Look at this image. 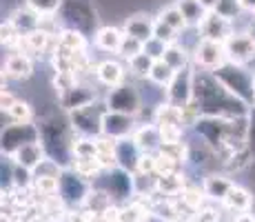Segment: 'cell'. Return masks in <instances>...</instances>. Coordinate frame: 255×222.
I'll use <instances>...</instances> for the list:
<instances>
[{"label": "cell", "instance_id": "4", "mask_svg": "<svg viewBox=\"0 0 255 222\" xmlns=\"http://www.w3.org/2000/svg\"><path fill=\"white\" fill-rule=\"evenodd\" d=\"M193 89H195V73L189 67L175 71L173 80L166 87V102L175 107H189L193 102Z\"/></svg>", "mask_w": 255, "mask_h": 222}, {"label": "cell", "instance_id": "35", "mask_svg": "<svg viewBox=\"0 0 255 222\" xmlns=\"http://www.w3.org/2000/svg\"><path fill=\"white\" fill-rule=\"evenodd\" d=\"M142 51H144V42L138 40V38H133V36H127V33H125L120 49H118V56L125 58V60H131V58L138 56V53H142Z\"/></svg>", "mask_w": 255, "mask_h": 222}, {"label": "cell", "instance_id": "7", "mask_svg": "<svg viewBox=\"0 0 255 222\" xmlns=\"http://www.w3.org/2000/svg\"><path fill=\"white\" fill-rule=\"evenodd\" d=\"M60 11L65 13L69 29H78V31L85 33L87 29L96 24V11L91 9L89 0H65Z\"/></svg>", "mask_w": 255, "mask_h": 222}, {"label": "cell", "instance_id": "25", "mask_svg": "<svg viewBox=\"0 0 255 222\" xmlns=\"http://www.w3.org/2000/svg\"><path fill=\"white\" fill-rule=\"evenodd\" d=\"M155 191L164 196H173L184 191V176L182 174H169V176H158V182H155Z\"/></svg>", "mask_w": 255, "mask_h": 222}, {"label": "cell", "instance_id": "18", "mask_svg": "<svg viewBox=\"0 0 255 222\" xmlns=\"http://www.w3.org/2000/svg\"><path fill=\"white\" fill-rule=\"evenodd\" d=\"M153 122L158 127H184V109L182 107H175L171 102H162V105L155 107L153 111Z\"/></svg>", "mask_w": 255, "mask_h": 222}, {"label": "cell", "instance_id": "42", "mask_svg": "<svg viewBox=\"0 0 255 222\" xmlns=\"http://www.w3.org/2000/svg\"><path fill=\"white\" fill-rule=\"evenodd\" d=\"M18 98H13V93L9 91V89H2V98H0V102H2V111H9L13 105H16Z\"/></svg>", "mask_w": 255, "mask_h": 222}, {"label": "cell", "instance_id": "1", "mask_svg": "<svg viewBox=\"0 0 255 222\" xmlns=\"http://www.w3.org/2000/svg\"><path fill=\"white\" fill-rule=\"evenodd\" d=\"M215 76V80L220 82L229 93H233L235 98H240L242 102H247L249 107H253L255 102V76L244 65L227 60L220 69L211 71Z\"/></svg>", "mask_w": 255, "mask_h": 222}, {"label": "cell", "instance_id": "15", "mask_svg": "<svg viewBox=\"0 0 255 222\" xmlns=\"http://www.w3.org/2000/svg\"><path fill=\"white\" fill-rule=\"evenodd\" d=\"M131 138H133L135 145H138L144 154H158L160 147H162V142H164L162 140V133H160V127L155 125V122L138 127Z\"/></svg>", "mask_w": 255, "mask_h": 222}, {"label": "cell", "instance_id": "44", "mask_svg": "<svg viewBox=\"0 0 255 222\" xmlns=\"http://www.w3.org/2000/svg\"><path fill=\"white\" fill-rule=\"evenodd\" d=\"M240 2H242L244 11H251V13H255V0H240Z\"/></svg>", "mask_w": 255, "mask_h": 222}, {"label": "cell", "instance_id": "34", "mask_svg": "<svg viewBox=\"0 0 255 222\" xmlns=\"http://www.w3.org/2000/svg\"><path fill=\"white\" fill-rule=\"evenodd\" d=\"M73 158H98V142L96 138H82V140H76L71 147Z\"/></svg>", "mask_w": 255, "mask_h": 222}, {"label": "cell", "instance_id": "21", "mask_svg": "<svg viewBox=\"0 0 255 222\" xmlns=\"http://www.w3.org/2000/svg\"><path fill=\"white\" fill-rule=\"evenodd\" d=\"M96 76H98V80H100L102 85L118 87V85L125 82V69H122V65L120 62H116V60H105V62L98 65Z\"/></svg>", "mask_w": 255, "mask_h": 222}, {"label": "cell", "instance_id": "30", "mask_svg": "<svg viewBox=\"0 0 255 222\" xmlns=\"http://www.w3.org/2000/svg\"><path fill=\"white\" fill-rule=\"evenodd\" d=\"M160 20H164L169 27H173L175 31H184L186 27H189V22H186V18H184V13L180 11V7L178 4H173V7H166V9H162L160 11Z\"/></svg>", "mask_w": 255, "mask_h": 222}, {"label": "cell", "instance_id": "16", "mask_svg": "<svg viewBox=\"0 0 255 222\" xmlns=\"http://www.w3.org/2000/svg\"><path fill=\"white\" fill-rule=\"evenodd\" d=\"M33 73V60L29 58V53H11L4 60V76L13 78V80H27Z\"/></svg>", "mask_w": 255, "mask_h": 222}, {"label": "cell", "instance_id": "27", "mask_svg": "<svg viewBox=\"0 0 255 222\" xmlns=\"http://www.w3.org/2000/svg\"><path fill=\"white\" fill-rule=\"evenodd\" d=\"M162 60H164V62H169V65L173 67L175 71H180V69L189 67V53H186V49H184V47H180L178 42H173V44H166Z\"/></svg>", "mask_w": 255, "mask_h": 222}, {"label": "cell", "instance_id": "45", "mask_svg": "<svg viewBox=\"0 0 255 222\" xmlns=\"http://www.w3.org/2000/svg\"><path fill=\"white\" fill-rule=\"evenodd\" d=\"M200 2H202V7L207 9V11H213V9H215V4H218L220 0H200Z\"/></svg>", "mask_w": 255, "mask_h": 222}, {"label": "cell", "instance_id": "6", "mask_svg": "<svg viewBox=\"0 0 255 222\" xmlns=\"http://www.w3.org/2000/svg\"><path fill=\"white\" fill-rule=\"evenodd\" d=\"M58 191L67 202H85L89 198V185L87 178L80 176L73 167H65L58 178Z\"/></svg>", "mask_w": 255, "mask_h": 222}, {"label": "cell", "instance_id": "43", "mask_svg": "<svg viewBox=\"0 0 255 222\" xmlns=\"http://www.w3.org/2000/svg\"><path fill=\"white\" fill-rule=\"evenodd\" d=\"M233 222H255V216H253V214H249V211H242V214L235 216V220H233Z\"/></svg>", "mask_w": 255, "mask_h": 222}, {"label": "cell", "instance_id": "14", "mask_svg": "<svg viewBox=\"0 0 255 222\" xmlns=\"http://www.w3.org/2000/svg\"><path fill=\"white\" fill-rule=\"evenodd\" d=\"M91 102H96V89L82 85V82H78V85L71 87L69 91L60 93V105L65 111L82 109V107L91 105Z\"/></svg>", "mask_w": 255, "mask_h": 222}, {"label": "cell", "instance_id": "5", "mask_svg": "<svg viewBox=\"0 0 255 222\" xmlns=\"http://www.w3.org/2000/svg\"><path fill=\"white\" fill-rule=\"evenodd\" d=\"M107 107L111 111H120V113H129V116H135L142 109V96L140 91L133 85H118L111 87L109 93H107Z\"/></svg>", "mask_w": 255, "mask_h": 222}, {"label": "cell", "instance_id": "31", "mask_svg": "<svg viewBox=\"0 0 255 222\" xmlns=\"http://www.w3.org/2000/svg\"><path fill=\"white\" fill-rule=\"evenodd\" d=\"M71 167L80 176H85V178L98 176L102 169H105V167H102V162H100V158H73Z\"/></svg>", "mask_w": 255, "mask_h": 222}, {"label": "cell", "instance_id": "9", "mask_svg": "<svg viewBox=\"0 0 255 222\" xmlns=\"http://www.w3.org/2000/svg\"><path fill=\"white\" fill-rule=\"evenodd\" d=\"M133 131H135V116L111 109L105 111V116H102V136L122 140V138L133 136Z\"/></svg>", "mask_w": 255, "mask_h": 222}, {"label": "cell", "instance_id": "24", "mask_svg": "<svg viewBox=\"0 0 255 222\" xmlns=\"http://www.w3.org/2000/svg\"><path fill=\"white\" fill-rule=\"evenodd\" d=\"M180 7V11L184 13V18H186V22L191 24V27H200L202 24V20L207 18V9L202 7V2L200 0H178L175 2Z\"/></svg>", "mask_w": 255, "mask_h": 222}, {"label": "cell", "instance_id": "36", "mask_svg": "<svg viewBox=\"0 0 255 222\" xmlns=\"http://www.w3.org/2000/svg\"><path fill=\"white\" fill-rule=\"evenodd\" d=\"M153 36L158 38V40H162L164 44H173L175 40H178V31H175L173 27H169L164 20H160V18H155Z\"/></svg>", "mask_w": 255, "mask_h": 222}, {"label": "cell", "instance_id": "22", "mask_svg": "<svg viewBox=\"0 0 255 222\" xmlns=\"http://www.w3.org/2000/svg\"><path fill=\"white\" fill-rule=\"evenodd\" d=\"M231 189H233V182L229 180L227 176H218V174L207 176L204 187H202V191L209 196L211 200H220V202H224V198L229 196Z\"/></svg>", "mask_w": 255, "mask_h": 222}, {"label": "cell", "instance_id": "37", "mask_svg": "<svg viewBox=\"0 0 255 222\" xmlns=\"http://www.w3.org/2000/svg\"><path fill=\"white\" fill-rule=\"evenodd\" d=\"M178 165L180 162H175L173 158L164 156V154H155V176H169V174H175L178 171Z\"/></svg>", "mask_w": 255, "mask_h": 222}, {"label": "cell", "instance_id": "8", "mask_svg": "<svg viewBox=\"0 0 255 222\" xmlns=\"http://www.w3.org/2000/svg\"><path fill=\"white\" fill-rule=\"evenodd\" d=\"M193 58L204 71H215L229 60L227 58V49H224V42H215V40H204L200 38V42L195 44Z\"/></svg>", "mask_w": 255, "mask_h": 222}, {"label": "cell", "instance_id": "29", "mask_svg": "<svg viewBox=\"0 0 255 222\" xmlns=\"http://www.w3.org/2000/svg\"><path fill=\"white\" fill-rule=\"evenodd\" d=\"M127 62H129V69H131V73H133V76H138V78H149L151 69H153V65H155V58L149 56L146 51H142V53L133 56L131 60H127Z\"/></svg>", "mask_w": 255, "mask_h": 222}, {"label": "cell", "instance_id": "20", "mask_svg": "<svg viewBox=\"0 0 255 222\" xmlns=\"http://www.w3.org/2000/svg\"><path fill=\"white\" fill-rule=\"evenodd\" d=\"M9 22L16 27V31L20 33V36H27V33L36 31V29H40V16H38L33 9H29V7L13 11L11 18H9Z\"/></svg>", "mask_w": 255, "mask_h": 222}, {"label": "cell", "instance_id": "28", "mask_svg": "<svg viewBox=\"0 0 255 222\" xmlns=\"http://www.w3.org/2000/svg\"><path fill=\"white\" fill-rule=\"evenodd\" d=\"M173 76H175V69L160 58V60H155L153 69H151L149 80L153 82V85H158V87H169V82L173 80Z\"/></svg>", "mask_w": 255, "mask_h": 222}, {"label": "cell", "instance_id": "13", "mask_svg": "<svg viewBox=\"0 0 255 222\" xmlns=\"http://www.w3.org/2000/svg\"><path fill=\"white\" fill-rule=\"evenodd\" d=\"M45 154H47L45 145H42L40 140H36V142H27V145H22L16 154L9 156V160H11L13 165L24 167V169H29V171H36L38 167H40V162L45 160Z\"/></svg>", "mask_w": 255, "mask_h": 222}, {"label": "cell", "instance_id": "2", "mask_svg": "<svg viewBox=\"0 0 255 222\" xmlns=\"http://www.w3.org/2000/svg\"><path fill=\"white\" fill-rule=\"evenodd\" d=\"M107 109H109L107 102L105 105H96V102H91V105L82 107V109L69 111L71 127L76 131H80L82 136H87V138L102 136V116H105Z\"/></svg>", "mask_w": 255, "mask_h": 222}, {"label": "cell", "instance_id": "26", "mask_svg": "<svg viewBox=\"0 0 255 222\" xmlns=\"http://www.w3.org/2000/svg\"><path fill=\"white\" fill-rule=\"evenodd\" d=\"M58 44L65 47L67 51H85L87 49V38H85V33L78 31V29H65V31H60Z\"/></svg>", "mask_w": 255, "mask_h": 222}, {"label": "cell", "instance_id": "23", "mask_svg": "<svg viewBox=\"0 0 255 222\" xmlns=\"http://www.w3.org/2000/svg\"><path fill=\"white\" fill-rule=\"evenodd\" d=\"M251 205H253V196H251V191H247L244 187H238V185H233V189L229 191V196L224 198V207H227L229 211H249L251 209Z\"/></svg>", "mask_w": 255, "mask_h": 222}, {"label": "cell", "instance_id": "10", "mask_svg": "<svg viewBox=\"0 0 255 222\" xmlns=\"http://www.w3.org/2000/svg\"><path fill=\"white\" fill-rule=\"evenodd\" d=\"M224 49H227V58L231 62H238V65H244L249 60H255V36L251 33H238L233 31L229 36V40L224 42Z\"/></svg>", "mask_w": 255, "mask_h": 222}, {"label": "cell", "instance_id": "19", "mask_svg": "<svg viewBox=\"0 0 255 222\" xmlns=\"http://www.w3.org/2000/svg\"><path fill=\"white\" fill-rule=\"evenodd\" d=\"M122 38H125V29H118V27H100L93 36V42H96L98 49L102 51H111L118 53L122 44Z\"/></svg>", "mask_w": 255, "mask_h": 222}, {"label": "cell", "instance_id": "12", "mask_svg": "<svg viewBox=\"0 0 255 222\" xmlns=\"http://www.w3.org/2000/svg\"><path fill=\"white\" fill-rule=\"evenodd\" d=\"M144 151L135 145L133 138H122V140L116 142V160H118V167L129 174H135L138 171V162Z\"/></svg>", "mask_w": 255, "mask_h": 222}, {"label": "cell", "instance_id": "39", "mask_svg": "<svg viewBox=\"0 0 255 222\" xmlns=\"http://www.w3.org/2000/svg\"><path fill=\"white\" fill-rule=\"evenodd\" d=\"M164 49H166V44L162 40H158V38H149V40L144 42V51L149 53V56H153L155 60H160V58L164 56Z\"/></svg>", "mask_w": 255, "mask_h": 222}, {"label": "cell", "instance_id": "17", "mask_svg": "<svg viewBox=\"0 0 255 222\" xmlns=\"http://www.w3.org/2000/svg\"><path fill=\"white\" fill-rule=\"evenodd\" d=\"M153 24H155L153 18L144 16V13H135V16L127 18L122 29H125L127 36H133V38H138V40L146 42L149 38H153Z\"/></svg>", "mask_w": 255, "mask_h": 222}, {"label": "cell", "instance_id": "41", "mask_svg": "<svg viewBox=\"0 0 255 222\" xmlns=\"http://www.w3.org/2000/svg\"><path fill=\"white\" fill-rule=\"evenodd\" d=\"M33 182H36V189L42 191V194L58 191V178H33Z\"/></svg>", "mask_w": 255, "mask_h": 222}, {"label": "cell", "instance_id": "32", "mask_svg": "<svg viewBox=\"0 0 255 222\" xmlns=\"http://www.w3.org/2000/svg\"><path fill=\"white\" fill-rule=\"evenodd\" d=\"M213 11L220 13L222 18H227V20L235 22L244 13V7H242V2H240V0H220V2L215 4Z\"/></svg>", "mask_w": 255, "mask_h": 222}, {"label": "cell", "instance_id": "46", "mask_svg": "<svg viewBox=\"0 0 255 222\" xmlns=\"http://www.w3.org/2000/svg\"><path fill=\"white\" fill-rule=\"evenodd\" d=\"M253 107H255V102H253Z\"/></svg>", "mask_w": 255, "mask_h": 222}, {"label": "cell", "instance_id": "11", "mask_svg": "<svg viewBox=\"0 0 255 222\" xmlns=\"http://www.w3.org/2000/svg\"><path fill=\"white\" fill-rule=\"evenodd\" d=\"M198 29H200V38H204V40L227 42L229 36L233 33V22L227 20V18H222L220 13L209 11L207 18H204Z\"/></svg>", "mask_w": 255, "mask_h": 222}, {"label": "cell", "instance_id": "38", "mask_svg": "<svg viewBox=\"0 0 255 222\" xmlns=\"http://www.w3.org/2000/svg\"><path fill=\"white\" fill-rule=\"evenodd\" d=\"M7 113H9V118H11L13 122H31V118H33L31 107H29L27 102H22V100H16V105H13Z\"/></svg>", "mask_w": 255, "mask_h": 222}, {"label": "cell", "instance_id": "33", "mask_svg": "<svg viewBox=\"0 0 255 222\" xmlns=\"http://www.w3.org/2000/svg\"><path fill=\"white\" fill-rule=\"evenodd\" d=\"M65 0H27V7L33 9L38 16H56L62 9Z\"/></svg>", "mask_w": 255, "mask_h": 222}, {"label": "cell", "instance_id": "40", "mask_svg": "<svg viewBox=\"0 0 255 222\" xmlns=\"http://www.w3.org/2000/svg\"><path fill=\"white\" fill-rule=\"evenodd\" d=\"M138 174L155 176V154H142L138 162Z\"/></svg>", "mask_w": 255, "mask_h": 222}, {"label": "cell", "instance_id": "3", "mask_svg": "<svg viewBox=\"0 0 255 222\" xmlns=\"http://www.w3.org/2000/svg\"><path fill=\"white\" fill-rule=\"evenodd\" d=\"M40 140V127L33 122H13L2 131V154L13 156L22 145Z\"/></svg>", "mask_w": 255, "mask_h": 222}]
</instances>
